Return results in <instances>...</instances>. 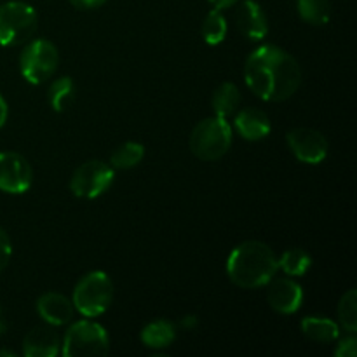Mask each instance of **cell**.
Listing matches in <instances>:
<instances>
[{
    "instance_id": "obj_1",
    "label": "cell",
    "mask_w": 357,
    "mask_h": 357,
    "mask_svg": "<svg viewBox=\"0 0 357 357\" xmlns=\"http://www.w3.org/2000/svg\"><path fill=\"white\" fill-rule=\"evenodd\" d=\"M244 79L264 101H286L302 86V66L284 49L265 44L255 49L244 65Z\"/></svg>"
},
{
    "instance_id": "obj_2",
    "label": "cell",
    "mask_w": 357,
    "mask_h": 357,
    "mask_svg": "<svg viewBox=\"0 0 357 357\" xmlns=\"http://www.w3.org/2000/svg\"><path fill=\"white\" fill-rule=\"evenodd\" d=\"M278 271V255L268 244L260 241L241 243L227 260V275L234 284L243 289L267 286Z\"/></svg>"
},
{
    "instance_id": "obj_3",
    "label": "cell",
    "mask_w": 357,
    "mask_h": 357,
    "mask_svg": "<svg viewBox=\"0 0 357 357\" xmlns=\"http://www.w3.org/2000/svg\"><path fill=\"white\" fill-rule=\"evenodd\" d=\"M114 302V282L103 271L87 272L73 289V309L84 317L101 316Z\"/></svg>"
},
{
    "instance_id": "obj_4",
    "label": "cell",
    "mask_w": 357,
    "mask_h": 357,
    "mask_svg": "<svg viewBox=\"0 0 357 357\" xmlns=\"http://www.w3.org/2000/svg\"><path fill=\"white\" fill-rule=\"evenodd\" d=\"M190 150L201 160H218L232 145V128L223 117H209L199 122L190 132Z\"/></svg>"
},
{
    "instance_id": "obj_5",
    "label": "cell",
    "mask_w": 357,
    "mask_h": 357,
    "mask_svg": "<svg viewBox=\"0 0 357 357\" xmlns=\"http://www.w3.org/2000/svg\"><path fill=\"white\" fill-rule=\"evenodd\" d=\"M38 28L37 10L26 2L13 0L0 6V45L26 44Z\"/></svg>"
},
{
    "instance_id": "obj_6",
    "label": "cell",
    "mask_w": 357,
    "mask_h": 357,
    "mask_svg": "<svg viewBox=\"0 0 357 357\" xmlns=\"http://www.w3.org/2000/svg\"><path fill=\"white\" fill-rule=\"evenodd\" d=\"M110 338L101 324L89 317L77 321L66 330L61 342V354L65 357H93L108 354Z\"/></svg>"
},
{
    "instance_id": "obj_7",
    "label": "cell",
    "mask_w": 357,
    "mask_h": 357,
    "mask_svg": "<svg viewBox=\"0 0 357 357\" xmlns=\"http://www.w3.org/2000/svg\"><path fill=\"white\" fill-rule=\"evenodd\" d=\"M59 52L58 47L51 40L45 38H31L26 42L20 58L21 75L26 79V82L38 86L45 80L51 79L58 70Z\"/></svg>"
},
{
    "instance_id": "obj_8",
    "label": "cell",
    "mask_w": 357,
    "mask_h": 357,
    "mask_svg": "<svg viewBox=\"0 0 357 357\" xmlns=\"http://www.w3.org/2000/svg\"><path fill=\"white\" fill-rule=\"evenodd\" d=\"M115 171L110 164L103 160H87L80 164L72 174L70 190L75 197L96 199L112 187Z\"/></svg>"
},
{
    "instance_id": "obj_9",
    "label": "cell",
    "mask_w": 357,
    "mask_h": 357,
    "mask_svg": "<svg viewBox=\"0 0 357 357\" xmlns=\"http://www.w3.org/2000/svg\"><path fill=\"white\" fill-rule=\"evenodd\" d=\"M33 183V169L26 157L17 152H0V190L24 194Z\"/></svg>"
},
{
    "instance_id": "obj_10",
    "label": "cell",
    "mask_w": 357,
    "mask_h": 357,
    "mask_svg": "<svg viewBox=\"0 0 357 357\" xmlns=\"http://www.w3.org/2000/svg\"><path fill=\"white\" fill-rule=\"evenodd\" d=\"M288 145L291 149L293 155L305 164H321L328 157V145L326 136L321 131H316L312 128H296L288 132L286 136Z\"/></svg>"
},
{
    "instance_id": "obj_11",
    "label": "cell",
    "mask_w": 357,
    "mask_h": 357,
    "mask_svg": "<svg viewBox=\"0 0 357 357\" xmlns=\"http://www.w3.org/2000/svg\"><path fill=\"white\" fill-rule=\"evenodd\" d=\"M267 300L268 305L279 314H295L303 303V289L296 281L289 278L271 279L268 282Z\"/></svg>"
},
{
    "instance_id": "obj_12",
    "label": "cell",
    "mask_w": 357,
    "mask_h": 357,
    "mask_svg": "<svg viewBox=\"0 0 357 357\" xmlns=\"http://www.w3.org/2000/svg\"><path fill=\"white\" fill-rule=\"evenodd\" d=\"M236 24L241 33L250 40H264L268 33V20L264 7L255 0H243L237 7Z\"/></svg>"
},
{
    "instance_id": "obj_13",
    "label": "cell",
    "mask_w": 357,
    "mask_h": 357,
    "mask_svg": "<svg viewBox=\"0 0 357 357\" xmlns=\"http://www.w3.org/2000/svg\"><path fill=\"white\" fill-rule=\"evenodd\" d=\"M234 126H236V131L248 142H260L267 138L272 129L268 115L260 108L253 107L236 112Z\"/></svg>"
},
{
    "instance_id": "obj_14",
    "label": "cell",
    "mask_w": 357,
    "mask_h": 357,
    "mask_svg": "<svg viewBox=\"0 0 357 357\" xmlns=\"http://www.w3.org/2000/svg\"><path fill=\"white\" fill-rule=\"evenodd\" d=\"M61 351V340L51 326H38L23 338V354L26 357H56Z\"/></svg>"
},
{
    "instance_id": "obj_15",
    "label": "cell",
    "mask_w": 357,
    "mask_h": 357,
    "mask_svg": "<svg viewBox=\"0 0 357 357\" xmlns=\"http://www.w3.org/2000/svg\"><path fill=\"white\" fill-rule=\"evenodd\" d=\"M37 310L49 326H63L73 317V303L61 293H44L37 300Z\"/></svg>"
},
{
    "instance_id": "obj_16",
    "label": "cell",
    "mask_w": 357,
    "mask_h": 357,
    "mask_svg": "<svg viewBox=\"0 0 357 357\" xmlns=\"http://www.w3.org/2000/svg\"><path fill=\"white\" fill-rule=\"evenodd\" d=\"M142 342L145 347L162 351L173 345L176 338V326L167 319H155L142 330Z\"/></svg>"
},
{
    "instance_id": "obj_17",
    "label": "cell",
    "mask_w": 357,
    "mask_h": 357,
    "mask_svg": "<svg viewBox=\"0 0 357 357\" xmlns=\"http://www.w3.org/2000/svg\"><path fill=\"white\" fill-rule=\"evenodd\" d=\"M302 331L309 340L317 344H333L340 337V326L328 317L310 316L302 321Z\"/></svg>"
},
{
    "instance_id": "obj_18",
    "label": "cell",
    "mask_w": 357,
    "mask_h": 357,
    "mask_svg": "<svg viewBox=\"0 0 357 357\" xmlns=\"http://www.w3.org/2000/svg\"><path fill=\"white\" fill-rule=\"evenodd\" d=\"M241 105V91L234 82H223L215 89L211 98V107L216 117L229 119L236 115Z\"/></svg>"
},
{
    "instance_id": "obj_19",
    "label": "cell",
    "mask_w": 357,
    "mask_h": 357,
    "mask_svg": "<svg viewBox=\"0 0 357 357\" xmlns=\"http://www.w3.org/2000/svg\"><path fill=\"white\" fill-rule=\"evenodd\" d=\"M73 96H75V84H73L72 77H59L49 87V105L58 114L65 112L72 105Z\"/></svg>"
},
{
    "instance_id": "obj_20",
    "label": "cell",
    "mask_w": 357,
    "mask_h": 357,
    "mask_svg": "<svg viewBox=\"0 0 357 357\" xmlns=\"http://www.w3.org/2000/svg\"><path fill=\"white\" fill-rule=\"evenodd\" d=\"M296 9L305 23L323 26L331 17L330 0H296Z\"/></svg>"
},
{
    "instance_id": "obj_21",
    "label": "cell",
    "mask_w": 357,
    "mask_h": 357,
    "mask_svg": "<svg viewBox=\"0 0 357 357\" xmlns=\"http://www.w3.org/2000/svg\"><path fill=\"white\" fill-rule=\"evenodd\" d=\"M145 157V146L138 142H126L114 150L110 157V166L114 169H131L138 166Z\"/></svg>"
},
{
    "instance_id": "obj_22",
    "label": "cell",
    "mask_w": 357,
    "mask_h": 357,
    "mask_svg": "<svg viewBox=\"0 0 357 357\" xmlns=\"http://www.w3.org/2000/svg\"><path fill=\"white\" fill-rule=\"evenodd\" d=\"M278 265L284 274L291 275V278H298V275L307 274V271L312 265V258H310V255L307 251L293 248V250L284 251L278 258Z\"/></svg>"
},
{
    "instance_id": "obj_23",
    "label": "cell",
    "mask_w": 357,
    "mask_h": 357,
    "mask_svg": "<svg viewBox=\"0 0 357 357\" xmlns=\"http://www.w3.org/2000/svg\"><path fill=\"white\" fill-rule=\"evenodd\" d=\"M338 316V326L344 328L347 333H354L357 331V291L354 288L349 289L344 296L340 298L337 307Z\"/></svg>"
},
{
    "instance_id": "obj_24",
    "label": "cell",
    "mask_w": 357,
    "mask_h": 357,
    "mask_svg": "<svg viewBox=\"0 0 357 357\" xmlns=\"http://www.w3.org/2000/svg\"><path fill=\"white\" fill-rule=\"evenodd\" d=\"M227 30H229V24H227L222 10L213 9L202 23V38L206 40V44L218 45L225 40Z\"/></svg>"
},
{
    "instance_id": "obj_25",
    "label": "cell",
    "mask_w": 357,
    "mask_h": 357,
    "mask_svg": "<svg viewBox=\"0 0 357 357\" xmlns=\"http://www.w3.org/2000/svg\"><path fill=\"white\" fill-rule=\"evenodd\" d=\"M335 356L337 357H356L357 356V338L354 333H349L347 338L338 342L337 349H335Z\"/></svg>"
},
{
    "instance_id": "obj_26",
    "label": "cell",
    "mask_w": 357,
    "mask_h": 357,
    "mask_svg": "<svg viewBox=\"0 0 357 357\" xmlns=\"http://www.w3.org/2000/svg\"><path fill=\"white\" fill-rule=\"evenodd\" d=\"M10 255H13V244H10V239L6 230L0 227V272L7 267Z\"/></svg>"
},
{
    "instance_id": "obj_27",
    "label": "cell",
    "mask_w": 357,
    "mask_h": 357,
    "mask_svg": "<svg viewBox=\"0 0 357 357\" xmlns=\"http://www.w3.org/2000/svg\"><path fill=\"white\" fill-rule=\"evenodd\" d=\"M72 6H75L77 9H96V7L103 6L107 0H70Z\"/></svg>"
},
{
    "instance_id": "obj_28",
    "label": "cell",
    "mask_w": 357,
    "mask_h": 357,
    "mask_svg": "<svg viewBox=\"0 0 357 357\" xmlns=\"http://www.w3.org/2000/svg\"><path fill=\"white\" fill-rule=\"evenodd\" d=\"M7 117H9V107H7V101L6 98L0 94V129L6 126L7 122Z\"/></svg>"
},
{
    "instance_id": "obj_29",
    "label": "cell",
    "mask_w": 357,
    "mask_h": 357,
    "mask_svg": "<svg viewBox=\"0 0 357 357\" xmlns=\"http://www.w3.org/2000/svg\"><path fill=\"white\" fill-rule=\"evenodd\" d=\"M237 2H241V0H209V3L213 6V9H218V10L229 9V7L236 6Z\"/></svg>"
},
{
    "instance_id": "obj_30",
    "label": "cell",
    "mask_w": 357,
    "mask_h": 357,
    "mask_svg": "<svg viewBox=\"0 0 357 357\" xmlns=\"http://www.w3.org/2000/svg\"><path fill=\"white\" fill-rule=\"evenodd\" d=\"M181 324H183V328H187V330H192V328L197 324V319H195L194 316H187L183 321H181Z\"/></svg>"
}]
</instances>
